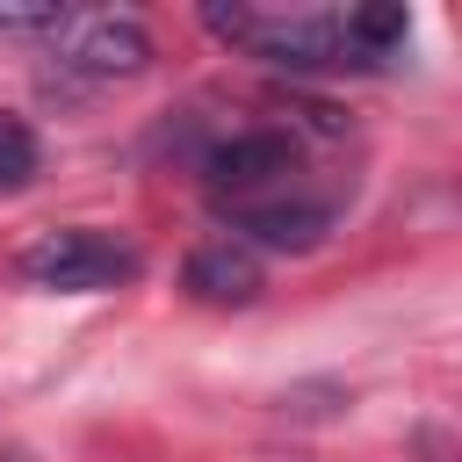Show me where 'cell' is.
Listing matches in <instances>:
<instances>
[{"mask_svg": "<svg viewBox=\"0 0 462 462\" xmlns=\"http://www.w3.org/2000/svg\"><path fill=\"white\" fill-rule=\"evenodd\" d=\"M289 166H296V137H289V130H231L224 144L202 152V180H209V195H224V202H253V195L274 188Z\"/></svg>", "mask_w": 462, "mask_h": 462, "instance_id": "cell-2", "label": "cell"}, {"mask_svg": "<svg viewBox=\"0 0 462 462\" xmlns=\"http://www.w3.org/2000/svg\"><path fill=\"white\" fill-rule=\"evenodd\" d=\"M36 166H43L36 130H29L22 116H0V195H22V188L36 180Z\"/></svg>", "mask_w": 462, "mask_h": 462, "instance_id": "cell-7", "label": "cell"}, {"mask_svg": "<svg viewBox=\"0 0 462 462\" xmlns=\"http://www.w3.org/2000/svg\"><path fill=\"white\" fill-rule=\"evenodd\" d=\"M296 116H310V130H325V137H332V130H346V116H339L332 101H303Z\"/></svg>", "mask_w": 462, "mask_h": 462, "instance_id": "cell-11", "label": "cell"}, {"mask_svg": "<svg viewBox=\"0 0 462 462\" xmlns=\"http://www.w3.org/2000/svg\"><path fill=\"white\" fill-rule=\"evenodd\" d=\"M245 51L267 58V65H282V72L354 65V58H346V36H339V14H282V22H253Z\"/></svg>", "mask_w": 462, "mask_h": 462, "instance_id": "cell-4", "label": "cell"}, {"mask_svg": "<svg viewBox=\"0 0 462 462\" xmlns=\"http://www.w3.org/2000/svg\"><path fill=\"white\" fill-rule=\"evenodd\" d=\"M253 22H260V14H253L245 0H209V7H202V29H209V36H224V43H245V36H253Z\"/></svg>", "mask_w": 462, "mask_h": 462, "instance_id": "cell-9", "label": "cell"}, {"mask_svg": "<svg viewBox=\"0 0 462 462\" xmlns=\"http://www.w3.org/2000/svg\"><path fill=\"white\" fill-rule=\"evenodd\" d=\"M22 274L36 289H65V296H94V289H116L137 274V253L116 238V231H94V224H65V231H43L29 253H22Z\"/></svg>", "mask_w": 462, "mask_h": 462, "instance_id": "cell-1", "label": "cell"}, {"mask_svg": "<svg viewBox=\"0 0 462 462\" xmlns=\"http://www.w3.org/2000/svg\"><path fill=\"white\" fill-rule=\"evenodd\" d=\"M65 65L79 79H130L152 65V36L137 14H87V22H65Z\"/></svg>", "mask_w": 462, "mask_h": 462, "instance_id": "cell-3", "label": "cell"}, {"mask_svg": "<svg viewBox=\"0 0 462 462\" xmlns=\"http://www.w3.org/2000/svg\"><path fill=\"white\" fill-rule=\"evenodd\" d=\"M231 231L238 245H267V253H310L325 231H332V209L325 202H231Z\"/></svg>", "mask_w": 462, "mask_h": 462, "instance_id": "cell-5", "label": "cell"}, {"mask_svg": "<svg viewBox=\"0 0 462 462\" xmlns=\"http://www.w3.org/2000/svg\"><path fill=\"white\" fill-rule=\"evenodd\" d=\"M332 404H346L339 383H310V390H289V397H282V411H303V419H318V411H332Z\"/></svg>", "mask_w": 462, "mask_h": 462, "instance_id": "cell-10", "label": "cell"}, {"mask_svg": "<svg viewBox=\"0 0 462 462\" xmlns=\"http://www.w3.org/2000/svg\"><path fill=\"white\" fill-rule=\"evenodd\" d=\"M180 289L195 303H253L260 296V260L238 245V238H209L180 260Z\"/></svg>", "mask_w": 462, "mask_h": 462, "instance_id": "cell-6", "label": "cell"}, {"mask_svg": "<svg viewBox=\"0 0 462 462\" xmlns=\"http://www.w3.org/2000/svg\"><path fill=\"white\" fill-rule=\"evenodd\" d=\"M0 36H65L58 0H0Z\"/></svg>", "mask_w": 462, "mask_h": 462, "instance_id": "cell-8", "label": "cell"}]
</instances>
